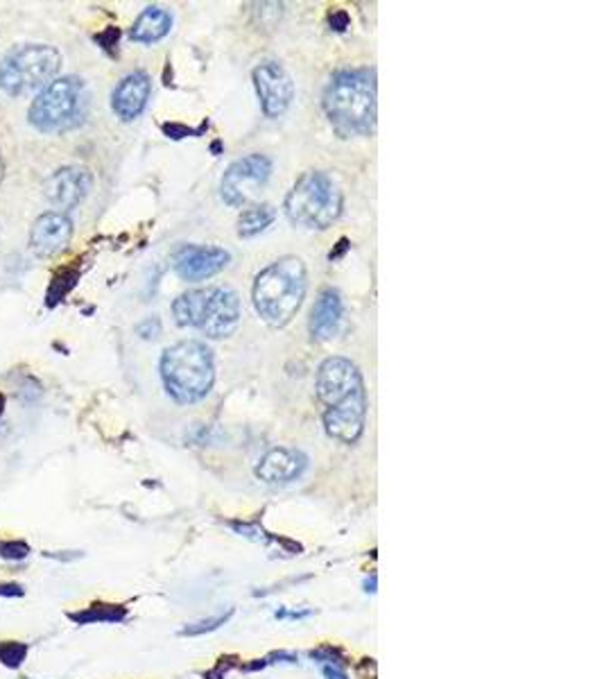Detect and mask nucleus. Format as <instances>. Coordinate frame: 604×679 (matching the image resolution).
Listing matches in <instances>:
<instances>
[{
  "label": "nucleus",
  "mask_w": 604,
  "mask_h": 679,
  "mask_svg": "<svg viewBox=\"0 0 604 679\" xmlns=\"http://www.w3.org/2000/svg\"><path fill=\"white\" fill-rule=\"evenodd\" d=\"M308 290V269L299 256H282L263 267L252 288V301L261 320L284 329L299 312Z\"/></svg>",
  "instance_id": "1"
},
{
  "label": "nucleus",
  "mask_w": 604,
  "mask_h": 679,
  "mask_svg": "<svg viewBox=\"0 0 604 679\" xmlns=\"http://www.w3.org/2000/svg\"><path fill=\"white\" fill-rule=\"evenodd\" d=\"M331 125L345 136H364L377 127V82L369 71H340L321 96Z\"/></svg>",
  "instance_id": "2"
},
{
  "label": "nucleus",
  "mask_w": 604,
  "mask_h": 679,
  "mask_svg": "<svg viewBox=\"0 0 604 679\" xmlns=\"http://www.w3.org/2000/svg\"><path fill=\"white\" fill-rule=\"evenodd\" d=\"M174 322L181 329H198L211 340L234 336L241 325V299L224 286H206L179 295L172 301Z\"/></svg>",
  "instance_id": "3"
},
{
  "label": "nucleus",
  "mask_w": 604,
  "mask_h": 679,
  "mask_svg": "<svg viewBox=\"0 0 604 679\" xmlns=\"http://www.w3.org/2000/svg\"><path fill=\"white\" fill-rule=\"evenodd\" d=\"M159 372L166 392L177 403H198L215 383L213 351L202 340H181L163 351Z\"/></svg>",
  "instance_id": "4"
},
{
  "label": "nucleus",
  "mask_w": 604,
  "mask_h": 679,
  "mask_svg": "<svg viewBox=\"0 0 604 679\" xmlns=\"http://www.w3.org/2000/svg\"><path fill=\"white\" fill-rule=\"evenodd\" d=\"M286 215L304 230L324 232L338 222L345 211V195L336 179L321 170L304 172L284 202Z\"/></svg>",
  "instance_id": "5"
},
{
  "label": "nucleus",
  "mask_w": 604,
  "mask_h": 679,
  "mask_svg": "<svg viewBox=\"0 0 604 679\" xmlns=\"http://www.w3.org/2000/svg\"><path fill=\"white\" fill-rule=\"evenodd\" d=\"M62 68V55L49 43H25L10 51L0 62V91L12 98L43 91Z\"/></svg>",
  "instance_id": "6"
},
{
  "label": "nucleus",
  "mask_w": 604,
  "mask_h": 679,
  "mask_svg": "<svg viewBox=\"0 0 604 679\" xmlns=\"http://www.w3.org/2000/svg\"><path fill=\"white\" fill-rule=\"evenodd\" d=\"M88 107L86 86L80 77L66 75L39 91L28 109V120L43 134H62L84 120Z\"/></svg>",
  "instance_id": "7"
},
{
  "label": "nucleus",
  "mask_w": 604,
  "mask_h": 679,
  "mask_svg": "<svg viewBox=\"0 0 604 679\" xmlns=\"http://www.w3.org/2000/svg\"><path fill=\"white\" fill-rule=\"evenodd\" d=\"M272 174V161L265 155H247L231 163L220 181V198L234 209H245L256 193L267 184Z\"/></svg>",
  "instance_id": "8"
},
{
  "label": "nucleus",
  "mask_w": 604,
  "mask_h": 679,
  "mask_svg": "<svg viewBox=\"0 0 604 679\" xmlns=\"http://www.w3.org/2000/svg\"><path fill=\"white\" fill-rule=\"evenodd\" d=\"M315 392L324 411L349 401L351 396L364 392V381L353 360L345 356H331L319 365Z\"/></svg>",
  "instance_id": "9"
},
{
  "label": "nucleus",
  "mask_w": 604,
  "mask_h": 679,
  "mask_svg": "<svg viewBox=\"0 0 604 679\" xmlns=\"http://www.w3.org/2000/svg\"><path fill=\"white\" fill-rule=\"evenodd\" d=\"M256 94L267 118L284 116L295 100V82L278 62L258 64L252 73Z\"/></svg>",
  "instance_id": "10"
},
{
  "label": "nucleus",
  "mask_w": 604,
  "mask_h": 679,
  "mask_svg": "<svg viewBox=\"0 0 604 679\" xmlns=\"http://www.w3.org/2000/svg\"><path fill=\"white\" fill-rule=\"evenodd\" d=\"M93 189V174L84 166H64L43 181V195L60 213L82 204Z\"/></svg>",
  "instance_id": "11"
},
{
  "label": "nucleus",
  "mask_w": 604,
  "mask_h": 679,
  "mask_svg": "<svg viewBox=\"0 0 604 679\" xmlns=\"http://www.w3.org/2000/svg\"><path fill=\"white\" fill-rule=\"evenodd\" d=\"M73 220L60 211L41 213L30 230V250L39 258L60 256L73 238Z\"/></svg>",
  "instance_id": "12"
},
{
  "label": "nucleus",
  "mask_w": 604,
  "mask_h": 679,
  "mask_svg": "<svg viewBox=\"0 0 604 679\" xmlns=\"http://www.w3.org/2000/svg\"><path fill=\"white\" fill-rule=\"evenodd\" d=\"M231 254L215 245H189L174 258V272L183 282L211 279L229 265Z\"/></svg>",
  "instance_id": "13"
},
{
  "label": "nucleus",
  "mask_w": 604,
  "mask_h": 679,
  "mask_svg": "<svg viewBox=\"0 0 604 679\" xmlns=\"http://www.w3.org/2000/svg\"><path fill=\"white\" fill-rule=\"evenodd\" d=\"M367 417V392L351 396L349 401L324 411V431L342 444H356L364 431Z\"/></svg>",
  "instance_id": "14"
},
{
  "label": "nucleus",
  "mask_w": 604,
  "mask_h": 679,
  "mask_svg": "<svg viewBox=\"0 0 604 679\" xmlns=\"http://www.w3.org/2000/svg\"><path fill=\"white\" fill-rule=\"evenodd\" d=\"M150 94H152L150 75L146 71H134V73L125 75L118 82V86L114 88L112 109L125 123L136 120L138 116L146 112Z\"/></svg>",
  "instance_id": "15"
},
{
  "label": "nucleus",
  "mask_w": 604,
  "mask_h": 679,
  "mask_svg": "<svg viewBox=\"0 0 604 679\" xmlns=\"http://www.w3.org/2000/svg\"><path fill=\"white\" fill-rule=\"evenodd\" d=\"M308 467V458L297 448L278 446L267 450L256 467V476L267 485H286L297 478Z\"/></svg>",
  "instance_id": "16"
},
{
  "label": "nucleus",
  "mask_w": 604,
  "mask_h": 679,
  "mask_svg": "<svg viewBox=\"0 0 604 679\" xmlns=\"http://www.w3.org/2000/svg\"><path fill=\"white\" fill-rule=\"evenodd\" d=\"M342 312H345L342 295L336 288H324L317 295V301L310 310V322H308L310 336L317 342H327L336 338L342 325Z\"/></svg>",
  "instance_id": "17"
},
{
  "label": "nucleus",
  "mask_w": 604,
  "mask_h": 679,
  "mask_svg": "<svg viewBox=\"0 0 604 679\" xmlns=\"http://www.w3.org/2000/svg\"><path fill=\"white\" fill-rule=\"evenodd\" d=\"M172 28V14L163 8H146L129 30V39L136 43H157L161 41Z\"/></svg>",
  "instance_id": "18"
},
{
  "label": "nucleus",
  "mask_w": 604,
  "mask_h": 679,
  "mask_svg": "<svg viewBox=\"0 0 604 679\" xmlns=\"http://www.w3.org/2000/svg\"><path fill=\"white\" fill-rule=\"evenodd\" d=\"M276 211L272 204H252L245 206L239 215V236L241 238H254L263 234L267 226L274 222Z\"/></svg>",
  "instance_id": "19"
},
{
  "label": "nucleus",
  "mask_w": 604,
  "mask_h": 679,
  "mask_svg": "<svg viewBox=\"0 0 604 679\" xmlns=\"http://www.w3.org/2000/svg\"><path fill=\"white\" fill-rule=\"evenodd\" d=\"M229 618H231V612H226V614H222V616H215V618H209V620H200V623H195V625H191V627H186L181 634H183V637H198V634L218 629V627L224 625Z\"/></svg>",
  "instance_id": "20"
},
{
  "label": "nucleus",
  "mask_w": 604,
  "mask_h": 679,
  "mask_svg": "<svg viewBox=\"0 0 604 679\" xmlns=\"http://www.w3.org/2000/svg\"><path fill=\"white\" fill-rule=\"evenodd\" d=\"M28 553H30V549L25 547V543H19V541L0 543V555H3L6 560H25Z\"/></svg>",
  "instance_id": "21"
},
{
  "label": "nucleus",
  "mask_w": 604,
  "mask_h": 679,
  "mask_svg": "<svg viewBox=\"0 0 604 679\" xmlns=\"http://www.w3.org/2000/svg\"><path fill=\"white\" fill-rule=\"evenodd\" d=\"M25 646L19 644H8L3 650H0V659H3L8 666H21L25 659Z\"/></svg>",
  "instance_id": "22"
},
{
  "label": "nucleus",
  "mask_w": 604,
  "mask_h": 679,
  "mask_svg": "<svg viewBox=\"0 0 604 679\" xmlns=\"http://www.w3.org/2000/svg\"><path fill=\"white\" fill-rule=\"evenodd\" d=\"M324 675H327V679H347V675L340 672L336 666H327V668H324Z\"/></svg>",
  "instance_id": "23"
},
{
  "label": "nucleus",
  "mask_w": 604,
  "mask_h": 679,
  "mask_svg": "<svg viewBox=\"0 0 604 679\" xmlns=\"http://www.w3.org/2000/svg\"><path fill=\"white\" fill-rule=\"evenodd\" d=\"M6 177V159H3V150H0V181Z\"/></svg>",
  "instance_id": "24"
},
{
  "label": "nucleus",
  "mask_w": 604,
  "mask_h": 679,
  "mask_svg": "<svg viewBox=\"0 0 604 679\" xmlns=\"http://www.w3.org/2000/svg\"><path fill=\"white\" fill-rule=\"evenodd\" d=\"M3 407H6V396L0 394V415H3Z\"/></svg>",
  "instance_id": "25"
}]
</instances>
